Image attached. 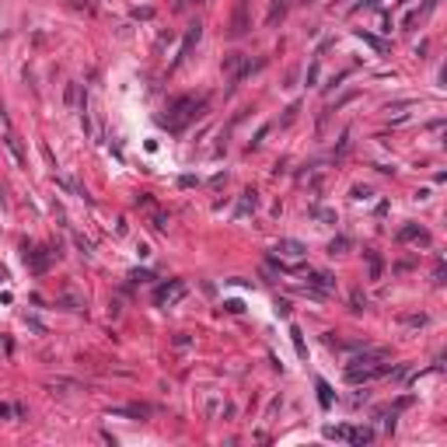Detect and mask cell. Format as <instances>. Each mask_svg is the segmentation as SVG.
<instances>
[{"instance_id":"1","label":"cell","mask_w":447,"mask_h":447,"mask_svg":"<svg viewBox=\"0 0 447 447\" xmlns=\"http://www.w3.org/2000/svg\"><path fill=\"white\" fill-rule=\"evenodd\" d=\"M182 293H185V283H182V280H172V283L157 287V293H154V304H157V308H172L175 301H182Z\"/></svg>"},{"instance_id":"2","label":"cell","mask_w":447,"mask_h":447,"mask_svg":"<svg viewBox=\"0 0 447 447\" xmlns=\"http://www.w3.org/2000/svg\"><path fill=\"white\" fill-rule=\"evenodd\" d=\"M391 353L388 350H370V353H360V356H353L350 367H374V364H381V360H388Z\"/></svg>"},{"instance_id":"3","label":"cell","mask_w":447,"mask_h":447,"mask_svg":"<svg viewBox=\"0 0 447 447\" xmlns=\"http://www.w3.org/2000/svg\"><path fill=\"white\" fill-rule=\"evenodd\" d=\"M245 0H238V11H234V28H231V35H245V28H248V18H245Z\"/></svg>"},{"instance_id":"4","label":"cell","mask_w":447,"mask_h":447,"mask_svg":"<svg viewBox=\"0 0 447 447\" xmlns=\"http://www.w3.org/2000/svg\"><path fill=\"white\" fill-rule=\"evenodd\" d=\"M311 287H318L322 293H329V290H335V280H332L329 272H311V280H308Z\"/></svg>"},{"instance_id":"5","label":"cell","mask_w":447,"mask_h":447,"mask_svg":"<svg viewBox=\"0 0 447 447\" xmlns=\"http://www.w3.org/2000/svg\"><path fill=\"white\" fill-rule=\"evenodd\" d=\"M416 238H419L423 245H430V234L419 231V227H402V231H398V241H416Z\"/></svg>"},{"instance_id":"6","label":"cell","mask_w":447,"mask_h":447,"mask_svg":"<svg viewBox=\"0 0 447 447\" xmlns=\"http://www.w3.org/2000/svg\"><path fill=\"white\" fill-rule=\"evenodd\" d=\"M25 259L32 262V269H35V272H42V269H46V266H49V255H42V252H28V255H25Z\"/></svg>"},{"instance_id":"7","label":"cell","mask_w":447,"mask_h":447,"mask_svg":"<svg viewBox=\"0 0 447 447\" xmlns=\"http://www.w3.org/2000/svg\"><path fill=\"white\" fill-rule=\"evenodd\" d=\"M325 437H335V440H350L353 430L350 427H325Z\"/></svg>"},{"instance_id":"8","label":"cell","mask_w":447,"mask_h":447,"mask_svg":"<svg viewBox=\"0 0 447 447\" xmlns=\"http://www.w3.org/2000/svg\"><path fill=\"white\" fill-rule=\"evenodd\" d=\"M276 248H283V252H290V255H304V252H308V248H304L301 241H290V238H287V241H280Z\"/></svg>"},{"instance_id":"9","label":"cell","mask_w":447,"mask_h":447,"mask_svg":"<svg viewBox=\"0 0 447 447\" xmlns=\"http://www.w3.org/2000/svg\"><path fill=\"white\" fill-rule=\"evenodd\" d=\"M4 143H7V151H11V154H14V161H18V164H25V154H21V147H18V140H14V136L7 133V140H4Z\"/></svg>"},{"instance_id":"10","label":"cell","mask_w":447,"mask_h":447,"mask_svg":"<svg viewBox=\"0 0 447 447\" xmlns=\"http://www.w3.org/2000/svg\"><path fill=\"white\" fill-rule=\"evenodd\" d=\"M318 398H322V406H325V409L332 406V391H329V385H325V381H318Z\"/></svg>"},{"instance_id":"11","label":"cell","mask_w":447,"mask_h":447,"mask_svg":"<svg viewBox=\"0 0 447 447\" xmlns=\"http://www.w3.org/2000/svg\"><path fill=\"white\" fill-rule=\"evenodd\" d=\"M346 248H350V241H346V238H339V241H332V245H329V252H332V255H343Z\"/></svg>"},{"instance_id":"12","label":"cell","mask_w":447,"mask_h":447,"mask_svg":"<svg viewBox=\"0 0 447 447\" xmlns=\"http://www.w3.org/2000/svg\"><path fill=\"white\" fill-rule=\"evenodd\" d=\"M377 276H381V259L370 255V280H377Z\"/></svg>"},{"instance_id":"13","label":"cell","mask_w":447,"mask_h":447,"mask_svg":"<svg viewBox=\"0 0 447 447\" xmlns=\"http://www.w3.org/2000/svg\"><path fill=\"white\" fill-rule=\"evenodd\" d=\"M290 335H293V346H297V353L304 356V339H301V329H290Z\"/></svg>"},{"instance_id":"14","label":"cell","mask_w":447,"mask_h":447,"mask_svg":"<svg viewBox=\"0 0 447 447\" xmlns=\"http://www.w3.org/2000/svg\"><path fill=\"white\" fill-rule=\"evenodd\" d=\"M7 416H21V409H11V406L0 402V419H7Z\"/></svg>"},{"instance_id":"15","label":"cell","mask_w":447,"mask_h":447,"mask_svg":"<svg viewBox=\"0 0 447 447\" xmlns=\"http://www.w3.org/2000/svg\"><path fill=\"white\" fill-rule=\"evenodd\" d=\"M360 39H364V42H370L374 49H385V42H381V39H374V35H367V32H360Z\"/></svg>"},{"instance_id":"16","label":"cell","mask_w":447,"mask_h":447,"mask_svg":"<svg viewBox=\"0 0 447 447\" xmlns=\"http://www.w3.org/2000/svg\"><path fill=\"white\" fill-rule=\"evenodd\" d=\"M423 322H427L423 314H409V318H406V325H423Z\"/></svg>"}]
</instances>
